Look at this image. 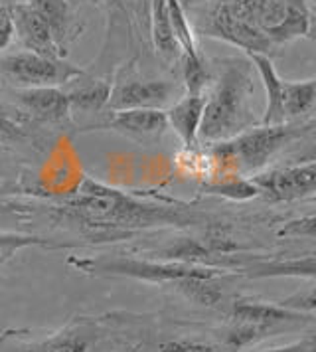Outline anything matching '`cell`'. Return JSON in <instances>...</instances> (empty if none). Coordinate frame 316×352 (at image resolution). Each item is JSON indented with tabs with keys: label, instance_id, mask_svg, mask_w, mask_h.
<instances>
[{
	"label": "cell",
	"instance_id": "20",
	"mask_svg": "<svg viewBox=\"0 0 316 352\" xmlns=\"http://www.w3.org/2000/svg\"><path fill=\"white\" fill-rule=\"evenodd\" d=\"M311 32V10L304 0H289L286 16L277 30L269 34L271 44L275 42H291Z\"/></svg>",
	"mask_w": 316,
	"mask_h": 352
},
{
	"label": "cell",
	"instance_id": "17",
	"mask_svg": "<svg viewBox=\"0 0 316 352\" xmlns=\"http://www.w3.org/2000/svg\"><path fill=\"white\" fill-rule=\"evenodd\" d=\"M148 16H150V34L155 48L164 58H174L178 44L170 24V12L166 0H148Z\"/></svg>",
	"mask_w": 316,
	"mask_h": 352
},
{
	"label": "cell",
	"instance_id": "31",
	"mask_svg": "<svg viewBox=\"0 0 316 352\" xmlns=\"http://www.w3.org/2000/svg\"><path fill=\"white\" fill-rule=\"evenodd\" d=\"M14 40V22L8 4H0V54Z\"/></svg>",
	"mask_w": 316,
	"mask_h": 352
},
{
	"label": "cell",
	"instance_id": "33",
	"mask_svg": "<svg viewBox=\"0 0 316 352\" xmlns=\"http://www.w3.org/2000/svg\"><path fill=\"white\" fill-rule=\"evenodd\" d=\"M16 125L10 121V117L0 109V135H14Z\"/></svg>",
	"mask_w": 316,
	"mask_h": 352
},
{
	"label": "cell",
	"instance_id": "9",
	"mask_svg": "<svg viewBox=\"0 0 316 352\" xmlns=\"http://www.w3.org/2000/svg\"><path fill=\"white\" fill-rule=\"evenodd\" d=\"M174 94V85L164 80H137L111 87L107 107L123 109H162Z\"/></svg>",
	"mask_w": 316,
	"mask_h": 352
},
{
	"label": "cell",
	"instance_id": "8",
	"mask_svg": "<svg viewBox=\"0 0 316 352\" xmlns=\"http://www.w3.org/2000/svg\"><path fill=\"white\" fill-rule=\"evenodd\" d=\"M14 22V38L22 44L24 52H32L52 60H63V48L54 36L47 22L26 2L10 6Z\"/></svg>",
	"mask_w": 316,
	"mask_h": 352
},
{
	"label": "cell",
	"instance_id": "5",
	"mask_svg": "<svg viewBox=\"0 0 316 352\" xmlns=\"http://www.w3.org/2000/svg\"><path fill=\"white\" fill-rule=\"evenodd\" d=\"M0 74L18 87H60L62 83L83 76V72L76 65L32 52H16L2 58Z\"/></svg>",
	"mask_w": 316,
	"mask_h": 352
},
{
	"label": "cell",
	"instance_id": "11",
	"mask_svg": "<svg viewBox=\"0 0 316 352\" xmlns=\"http://www.w3.org/2000/svg\"><path fill=\"white\" fill-rule=\"evenodd\" d=\"M111 125L131 137L153 141L164 135L168 129V119L164 109H123L113 111Z\"/></svg>",
	"mask_w": 316,
	"mask_h": 352
},
{
	"label": "cell",
	"instance_id": "23",
	"mask_svg": "<svg viewBox=\"0 0 316 352\" xmlns=\"http://www.w3.org/2000/svg\"><path fill=\"white\" fill-rule=\"evenodd\" d=\"M247 4L251 8L255 24L259 26V30L265 32L267 38L269 34L281 26L289 8V0H247Z\"/></svg>",
	"mask_w": 316,
	"mask_h": 352
},
{
	"label": "cell",
	"instance_id": "25",
	"mask_svg": "<svg viewBox=\"0 0 316 352\" xmlns=\"http://www.w3.org/2000/svg\"><path fill=\"white\" fill-rule=\"evenodd\" d=\"M168 2V12H170V24H172L174 38L176 44L184 50V56L190 58H200V52L196 50V42L192 36V28H190L188 18H186V10L178 4V0H166Z\"/></svg>",
	"mask_w": 316,
	"mask_h": 352
},
{
	"label": "cell",
	"instance_id": "15",
	"mask_svg": "<svg viewBox=\"0 0 316 352\" xmlns=\"http://www.w3.org/2000/svg\"><path fill=\"white\" fill-rule=\"evenodd\" d=\"M232 319L236 322H249V324H259L263 329H271L273 324L283 320L302 319V313L289 311L279 303H259V301L239 299L232 305Z\"/></svg>",
	"mask_w": 316,
	"mask_h": 352
},
{
	"label": "cell",
	"instance_id": "16",
	"mask_svg": "<svg viewBox=\"0 0 316 352\" xmlns=\"http://www.w3.org/2000/svg\"><path fill=\"white\" fill-rule=\"evenodd\" d=\"M85 76L79 78V83L65 94L69 101V109L83 113H95L107 105L111 96V83L105 80H83Z\"/></svg>",
	"mask_w": 316,
	"mask_h": 352
},
{
	"label": "cell",
	"instance_id": "7",
	"mask_svg": "<svg viewBox=\"0 0 316 352\" xmlns=\"http://www.w3.org/2000/svg\"><path fill=\"white\" fill-rule=\"evenodd\" d=\"M210 30L212 36L225 40L232 46L245 50L247 54H265L273 46L265 32L257 28V24L234 12L225 0L216 6L210 20Z\"/></svg>",
	"mask_w": 316,
	"mask_h": 352
},
{
	"label": "cell",
	"instance_id": "30",
	"mask_svg": "<svg viewBox=\"0 0 316 352\" xmlns=\"http://www.w3.org/2000/svg\"><path fill=\"white\" fill-rule=\"evenodd\" d=\"M160 352H229L223 346L218 344H207V342H200V340H188V338H174V340H166L158 346Z\"/></svg>",
	"mask_w": 316,
	"mask_h": 352
},
{
	"label": "cell",
	"instance_id": "1",
	"mask_svg": "<svg viewBox=\"0 0 316 352\" xmlns=\"http://www.w3.org/2000/svg\"><path fill=\"white\" fill-rule=\"evenodd\" d=\"M56 210L63 218H69L83 226V230L91 232L93 236H107L111 240L125 238L135 230L144 228L200 222L198 214L164 204L144 202L137 196L105 186L91 178H85L76 196L67 198Z\"/></svg>",
	"mask_w": 316,
	"mask_h": 352
},
{
	"label": "cell",
	"instance_id": "32",
	"mask_svg": "<svg viewBox=\"0 0 316 352\" xmlns=\"http://www.w3.org/2000/svg\"><path fill=\"white\" fill-rule=\"evenodd\" d=\"M261 352H315V338H304L299 342H293V344H286V346H279V349H269V351Z\"/></svg>",
	"mask_w": 316,
	"mask_h": 352
},
{
	"label": "cell",
	"instance_id": "29",
	"mask_svg": "<svg viewBox=\"0 0 316 352\" xmlns=\"http://www.w3.org/2000/svg\"><path fill=\"white\" fill-rule=\"evenodd\" d=\"M316 234V218L315 214H308V216H302L299 220H291L277 232V236L281 238H308V240H315Z\"/></svg>",
	"mask_w": 316,
	"mask_h": 352
},
{
	"label": "cell",
	"instance_id": "26",
	"mask_svg": "<svg viewBox=\"0 0 316 352\" xmlns=\"http://www.w3.org/2000/svg\"><path fill=\"white\" fill-rule=\"evenodd\" d=\"M52 248V243L40 236H30V234H16V232H0V263L12 259V257L26 250V248Z\"/></svg>",
	"mask_w": 316,
	"mask_h": 352
},
{
	"label": "cell",
	"instance_id": "14",
	"mask_svg": "<svg viewBox=\"0 0 316 352\" xmlns=\"http://www.w3.org/2000/svg\"><path fill=\"white\" fill-rule=\"evenodd\" d=\"M241 272L253 279L265 277H308L315 279L316 261L315 256L295 257V259H257L249 265L241 267Z\"/></svg>",
	"mask_w": 316,
	"mask_h": 352
},
{
	"label": "cell",
	"instance_id": "2",
	"mask_svg": "<svg viewBox=\"0 0 316 352\" xmlns=\"http://www.w3.org/2000/svg\"><path fill=\"white\" fill-rule=\"evenodd\" d=\"M251 99L253 65L237 60L227 62L205 97L198 141L221 143L247 131L253 123Z\"/></svg>",
	"mask_w": 316,
	"mask_h": 352
},
{
	"label": "cell",
	"instance_id": "34",
	"mask_svg": "<svg viewBox=\"0 0 316 352\" xmlns=\"http://www.w3.org/2000/svg\"><path fill=\"white\" fill-rule=\"evenodd\" d=\"M178 4H180V6H182L184 10H188L190 6L194 4V0H178Z\"/></svg>",
	"mask_w": 316,
	"mask_h": 352
},
{
	"label": "cell",
	"instance_id": "18",
	"mask_svg": "<svg viewBox=\"0 0 316 352\" xmlns=\"http://www.w3.org/2000/svg\"><path fill=\"white\" fill-rule=\"evenodd\" d=\"M218 275L220 272L204 273V275H194V277H184L174 281L172 285L184 297H188L190 301L198 305H205V307H214L221 301L223 291L221 285L218 283Z\"/></svg>",
	"mask_w": 316,
	"mask_h": 352
},
{
	"label": "cell",
	"instance_id": "36",
	"mask_svg": "<svg viewBox=\"0 0 316 352\" xmlns=\"http://www.w3.org/2000/svg\"><path fill=\"white\" fill-rule=\"evenodd\" d=\"M144 2H146V4H148V0H144Z\"/></svg>",
	"mask_w": 316,
	"mask_h": 352
},
{
	"label": "cell",
	"instance_id": "21",
	"mask_svg": "<svg viewBox=\"0 0 316 352\" xmlns=\"http://www.w3.org/2000/svg\"><path fill=\"white\" fill-rule=\"evenodd\" d=\"M24 2L46 20L54 36L58 38V42L63 44L65 36L69 32V24H71L69 0H24Z\"/></svg>",
	"mask_w": 316,
	"mask_h": 352
},
{
	"label": "cell",
	"instance_id": "28",
	"mask_svg": "<svg viewBox=\"0 0 316 352\" xmlns=\"http://www.w3.org/2000/svg\"><path fill=\"white\" fill-rule=\"evenodd\" d=\"M267 331L259 324H249V322H236L234 329L227 331L225 335V342H223V349H227L229 352H237L239 349L251 344L253 340H257L259 335Z\"/></svg>",
	"mask_w": 316,
	"mask_h": 352
},
{
	"label": "cell",
	"instance_id": "35",
	"mask_svg": "<svg viewBox=\"0 0 316 352\" xmlns=\"http://www.w3.org/2000/svg\"><path fill=\"white\" fill-rule=\"evenodd\" d=\"M111 2H115V4H121V0H111Z\"/></svg>",
	"mask_w": 316,
	"mask_h": 352
},
{
	"label": "cell",
	"instance_id": "19",
	"mask_svg": "<svg viewBox=\"0 0 316 352\" xmlns=\"http://www.w3.org/2000/svg\"><path fill=\"white\" fill-rule=\"evenodd\" d=\"M316 101V81H284L283 113L284 121L313 113Z\"/></svg>",
	"mask_w": 316,
	"mask_h": 352
},
{
	"label": "cell",
	"instance_id": "4",
	"mask_svg": "<svg viewBox=\"0 0 316 352\" xmlns=\"http://www.w3.org/2000/svg\"><path fill=\"white\" fill-rule=\"evenodd\" d=\"M71 265H76L81 272L89 275H113V277H131L150 283H168L204 275V273L218 272L214 267L205 265H190L178 261H146V259H131V257H117V259H69Z\"/></svg>",
	"mask_w": 316,
	"mask_h": 352
},
{
	"label": "cell",
	"instance_id": "12",
	"mask_svg": "<svg viewBox=\"0 0 316 352\" xmlns=\"http://www.w3.org/2000/svg\"><path fill=\"white\" fill-rule=\"evenodd\" d=\"M204 96H186L178 99L172 107L166 111L168 127L174 129V133L180 137L186 148H192L198 141V131L204 115Z\"/></svg>",
	"mask_w": 316,
	"mask_h": 352
},
{
	"label": "cell",
	"instance_id": "3",
	"mask_svg": "<svg viewBox=\"0 0 316 352\" xmlns=\"http://www.w3.org/2000/svg\"><path fill=\"white\" fill-rule=\"evenodd\" d=\"M297 137L299 127L289 123L263 125L259 129H247L229 141L214 143L210 153L214 160L223 166L232 164L239 173H257Z\"/></svg>",
	"mask_w": 316,
	"mask_h": 352
},
{
	"label": "cell",
	"instance_id": "10",
	"mask_svg": "<svg viewBox=\"0 0 316 352\" xmlns=\"http://www.w3.org/2000/svg\"><path fill=\"white\" fill-rule=\"evenodd\" d=\"M14 103L32 119L58 123L69 115V101L60 87H16Z\"/></svg>",
	"mask_w": 316,
	"mask_h": 352
},
{
	"label": "cell",
	"instance_id": "24",
	"mask_svg": "<svg viewBox=\"0 0 316 352\" xmlns=\"http://www.w3.org/2000/svg\"><path fill=\"white\" fill-rule=\"evenodd\" d=\"M91 346V333L87 331H67L52 336L44 342L32 344L26 352H87Z\"/></svg>",
	"mask_w": 316,
	"mask_h": 352
},
{
	"label": "cell",
	"instance_id": "13",
	"mask_svg": "<svg viewBox=\"0 0 316 352\" xmlns=\"http://www.w3.org/2000/svg\"><path fill=\"white\" fill-rule=\"evenodd\" d=\"M251 60L253 69L259 74L261 83L267 94V109L263 113V125H281L286 123L283 113V87L284 81L279 78L273 62L265 54H247Z\"/></svg>",
	"mask_w": 316,
	"mask_h": 352
},
{
	"label": "cell",
	"instance_id": "6",
	"mask_svg": "<svg viewBox=\"0 0 316 352\" xmlns=\"http://www.w3.org/2000/svg\"><path fill=\"white\" fill-rule=\"evenodd\" d=\"M257 196L267 202H293L313 196L316 190V162L306 160L302 164H291L259 173L251 178Z\"/></svg>",
	"mask_w": 316,
	"mask_h": 352
},
{
	"label": "cell",
	"instance_id": "27",
	"mask_svg": "<svg viewBox=\"0 0 316 352\" xmlns=\"http://www.w3.org/2000/svg\"><path fill=\"white\" fill-rule=\"evenodd\" d=\"M182 74H184V83L190 96H204L207 72H205L202 58H190L182 54Z\"/></svg>",
	"mask_w": 316,
	"mask_h": 352
},
{
	"label": "cell",
	"instance_id": "22",
	"mask_svg": "<svg viewBox=\"0 0 316 352\" xmlns=\"http://www.w3.org/2000/svg\"><path fill=\"white\" fill-rule=\"evenodd\" d=\"M205 194H216L229 200H251L257 196V188L251 178L241 175H227L225 178H216L214 182H207L202 188Z\"/></svg>",
	"mask_w": 316,
	"mask_h": 352
}]
</instances>
